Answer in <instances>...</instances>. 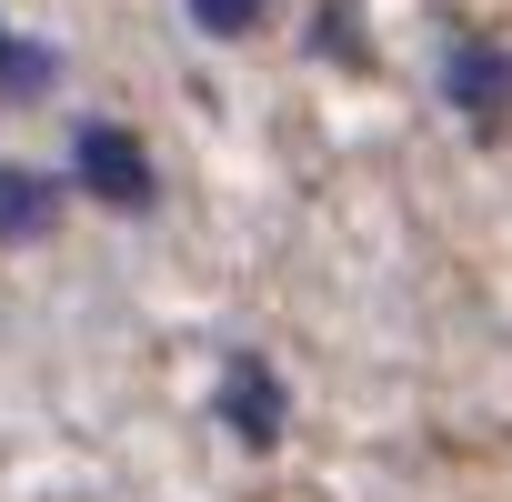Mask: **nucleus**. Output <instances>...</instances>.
I'll list each match as a JSON object with an SVG mask.
<instances>
[{"label":"nucleus","mask_w":512,"mask_h":502,"mask_svg":"<svg viewBox=\"0 0 512 502\" xmlns=\"http://www.w3.org/2000/svg\"><path fill=\"white\" fill-rule=\"evenodd\" d=\"M452 91H462V101L482 111V101L502 91V61H482V51H462V61H452Z\"/></svg>","instance_id":"obj_5"},{"label":"nucleus","mask_w":512,"mask_h":502,"mask_svg":"<svg viewBox=\"0 0 512 502\" xmlns=\"http://www.w3.org/2000/svg\"><path fill=\"white\" fill-rule=\"evenodd\" d=\"M61 231V181L0 161V241H51Z\"/></svg>","instance_id":"obj_2"},{"label":"nucleus","mask_w":512,"mask_h":502,"mask_svg":"<svg viewBox=\"0 0 512 502\" xmlns=\"http://www.w3.org/2000/svg\"><path fill=\"white\" fill-rule=\"evenodd\" d=\"M71 161H81V181H91L101 201H121V211H141V201H151V161H141V141H131V131H111V121H81Z\"/></svg>","instance_id":"obj_1"},{"label":"nucleus","mask_w":512,"mask_h":502,"mask_svg":"<svg viewBox=\"0 0 512 502\" xmlns=\"http://www.w3.org/2000/svg\"><path fill=\"white\" fill-rule=\"evenodd\" d=\"M262 11H272V0H191V21H201V31H221V41H241Z\"/></svg>","instance_id":"obj_4"},{"label":"nucleus","mask_w":512,"mask_h":502,"mask_svg":"<svg viewBox=\"0 0 512 502\" xmlns=\"http://www.w3.org/2000/svg\"><path fill=\"white\" fill-rule=\"evenodd\" d=\"M221 412H231V432H241V442H272V432H282V382L241 362V372H231V392H221Z\"/></svg>","instance_id":"obj_3"}]
</instances>
